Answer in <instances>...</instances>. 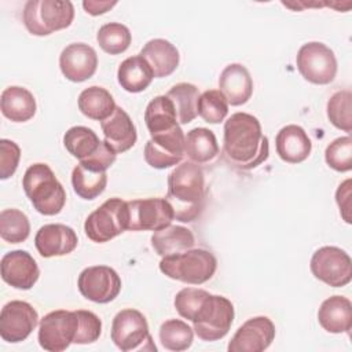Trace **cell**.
Returning <instances> with one entry per match:
<instances>
[{
	"mask_svg": "<svg viewBox=\"0 0 352 352\" xmlns=\"http://www.w3.org/2000/svg\"><path fill=\"white\" fill-rule=\"evenodd\" d=\"M100 128L104 135V142L117 154L128 151L138 140L135 124L132 122L129 114L120 106L116 107L109 118L100 122Z\"/></svg>",
	"mask_w": 352,
	"mask_h": 352,
	"instance_id": "20",
	"label": "cell"
},
{
	"mask_svg": "<svg viewBox=\"0 0 352 352\" xmlns=\"http://www.w3.org/2000/svg\"><path fill=\"white\" fill-rule=\"evenodd\" d=\"M77 315L80 319V324L74 344L85 345L98 341L102 334V320L99 319V316L85 309H77Z\"/></svg>",
	"mask_w": 352,
	"mask_h": 352,
	"instance_id": "41",
	"label": "cell"
},
{
	"mask_svg": "<svg viewBox=\"0 0 352 352\" xmlns=\"http://www.w3.org/2000/svg\"><path fill=\"white\" fill-rule=\"evenodd\" d=\"M77 103L80 111L85 117L100 122L109 118L117 107L111 94L106 88L98 85H92L81 91Z\"/></svg>",
	"mask_w": 352,
	"mask_h": 352,
	"instance_id": "28",
	"label": "cell"
},
{
	"mask_svg": "<svg viewBox=\"0 0 352 352\" xmlns=\"http://www.w3.org/2000/svg\"><path fill=\"white\" fill-rule=\"evenodd\" d=\"M81 296L96 304H107L121 292V278L116 270L107 265L84 268L77 279Z\"/></svg>",
	"mask_w": 352,
	"mask_h": 352,
	"instance_id": "12",
	"label": "cell"
},
{
	"mask_svg": "<svg viewBox=\"0 0 352 352\" xmlns=\"http://www.w3.org/2000/svg\"><path fill=\"white\" fill-rule=\"evenodd\" d=\"M38 323V314L32 304L21 300L7 302L0 312V337L11 344L25 341Z\"/></svg>",
	"mask_w": 352,
	"mask_h": 352,
	"instance_id": "15",
	"label": "cell"
},
{
	"mask_svg": "<svg viewBox=\"0 0 352 352\" xmlns=\"http://www.w3.org/2000/svg\"><path fill=\"white\" fill-rule=\"evenodd\" d=\"M78 243L76 231L65 224H45L38 228L34 245L41 257L50 258L72 253Z\"/></svg>",
	"mask_w": 352,
	"mask_h": 352,
	"instance_id": "19",
	"label": "cell"
},
{
	"mask_svg": "<svg viewBox=\"0 0 352 352\" xmlns=\"http://www.w3.org/2000/svg\"><path fill=\"white\" fill-rule=\"evenodd\" d=\"M217 268L214 254L206 249H188L180 254L162 257L160 271L170 279L188 285H202L212 279Z\"/></svg>",
	"mask_w": 352,
	"mask_h": 352,
	"instance_id": "4",
	"label": "cell"
},
{
	"mask_svg": "<svg viewBox=\"0 0 352 352\" xmlns=\"http://www.w3.org/2000/svg\"><path fill=\"white\" fill-rule=\"evenodd\" d=\"M276 154L287 164H300L305 161L312 151V142L305 129L290 124L283 126L275 138Z\"/></svg>",
	"mask_w": 352,
	"mask_h": 352,
	"instance_id": "22",
	"label": "cell"
},
{
	"mask_svg": "<svg viewBox=\"0 0 352 352\" xmlns=\"http://www.w3.org/2000/svg\"><path fill=\"white\" fill-rule=\"evenodd\" d=\"M296 65L300 74L311 84L327 85L337 76V59L326 44L309 41L300 47Z\"/></svg>",
	"mask_w": 352,
	"mask_h": 352,
	"instance_id": "9",
	"label": "cell"
},
{
	"mask_svg": "<svg viewBox=\"0 0 352 352\" xmlns=\"http://www.w3.org/2000/svg\"><path fill=\"white\" fill-rule=\"evenodd\" d=\"M210 293H208L204 289H198V287H184L180 292H177V294L175 296V308L177 311V314L187 319V320H192L195 314L198 312V309L201 308L204 300L209 296Z\"/></svg>",
	"mask_w": 352,
	"mask_h": 352,
	"instance_id": "40",
	"label": "cell"
},
{
	"mask_svg": "<svg viewBox=\"0 0 352 352\" xmlns=\"http://www.w3.org/2000/svg\"><path fill=\"white\" fill-rule=\"evenodd\" d=\"M116 158H117V153L111 147H109L104 140H102L98 150L92 155H89L88 158H85L80 162L87 166H91L94 169L106 172L114 164Z\"/></svg>",
	"mask_w": 352,
	"mask_h": 352,
	"instance_id": "43",
	"label": "cell"
},
{
	"mask_svg": "<svg viewBox=\"0 0 352 352\" xmlns=\"http://www.w3.org/2000/svg\"><path fill=\"white\" fill-rule=\"evenodd\" d=\"M21 160V148L19 146L8 139L0 140V179L6 180L11 177Z\"/></svg>",
	"mask_w": 352,
	"mask_h": 352,
	"instance_id": "42",
	"label": "cell"
},
{
	"mask_svg": "<svg viewBox=\"0 0 352 352\" xmlns=\"http://www.w3.org/2000/svg\"><path fill=\"white\" fill-rule=\"evenodd\" d=\"M22 187L33 208L44 216L58 214L66 204V191L47 164L30 165L23 175Z\"/></svg>",
	"mask_w": 352,
	"mask_h": 352,
	"instance_id": "3",
	"label": "cell"
},
{
	"mask_svg": "<svg viewBox=\"0 0 352 352\" xmlns=\"http://www.w3.org/2000/svg\"><path fill=\"white\" fill-rule=\"evenodd\" d=\"M275 338V324L268 316H254L238 327L231 341L228 352H263Z\"/></svg>",
	"mask_w": 352,
	"mask_h": 352,
	"instance_id": "16",
	"label": "cell"
},
{
	"mask_svg": "<svg viewBox=\"0 0 352 352\" xmlns=\"http://www.w3.org/2000/svg\"><path fill=\"white\" fill-rule=\"evenodd\" d=\"M129 206L121 198H109L88 214L84 223L85 235L96 243H104L128 230Z\"/></svg>",
	"mask_w": 352,
	"mask_h": 352,
	"instance_id": "6",
	"label": "cell"
},
{
	"mask_svg": "<svg viewBox=\"0 0 352 352\" xmlns=\"http://www.w3.org/2000/svg\"><path fill=\"white\" fill-rule=\"evenodd\" d=\"M96 41L106 54L118 55L129 48L132 34L125 25L110 22L99 28L96 33Z\"/></svg>",
	"mask_w": 352,
	"mask_h": 352,
	"instance_id": "35",
	"label": "cell"
},
{
	"mask_svg": "<svg viewBox=\"0 0 352 352\" xmlns=\"http://www.w3.org/2000/svg\"><path fill=\"white\" fill-rule=\"evenodd\" d=\"M160 341L168 351L182 352L191 346L194 340V329L184 320L168 319L160 326Z\"/></svg>",
	"mask_w": 352,
	"mask_h": 352,
	"instance_id": "34",
	"label": "cell"
},
{
	"mask_svg": "<svg viewBox=\"0 0 352 352\" xmlns=\"http://www.w3.org/2000/svg\"><path fill=\"white\" fill-rule=\"evenodd\" d=\"M326 164L337 172H349L352 169V139L341 136L334 139L324 151Z\"/></svg>",
	"mask_w": 352,
	"mask_h": 352,
	"instance_id": "39",
	"label": "cell"
},
{
	"mask_svg": "<svg viewBox=\"0 0 352 352\" xmlns=\"http://www.w3.org/2000/svg\"><path fill=\"white\" fill-rule=\"evenodd\" d=\"M184 154L194 164H205L219 154L216 135L208 128H194L184 136Z\"/></svg>",
	"mask_w": 352,
	"mask_h": 352,
	"instance_id": "29",
	"label": "cell"
},
{
	"mask_svg": "<svg viewBox=\"0 0 352 352\" xmlns=\"http://www.w3.org/2000/svg\"><path fill=\"white\" fill-rule=\"evenodd\" d=\"M111 341L122 352L154 349L144 315L133 308L121 309L111 323Z\"/></svg>",
	"mask_w": 352,
	"mask_h": 352,
	"instance_id": "8",
	"label": "cell"
},
{
	"mask_svg": "<svg viewBox=\"0 0 352 352\" xmlns=\"http://www.w3.org/2000/svg\"><path fill=\"white\" fill-rule=\"evenodd\" d=\"M30 234L28 216L19 209H4L0 213V236L8 243H21Z\"/></svg>",
	"mask_w": 352,
	"mask_h": 352,
	"instance_id": "36",
	"label": "cell"
},
{
	"mask_svg": "<svg viewBox=\"0 0 352 352\" xmlns=\"http://www.w3.org/2000/svg\"><path fill=\"white\" fill-rule=\"evenodd\" d=\"M223 148L227 160L239 169H253L268 158V138L260 121L249 113H234L223 128Z\"/></svg>",
	"mask_w": 352,
	"mask_h": 352,
	"instance_id": "1",
	"label": "cell"
},
{
	"mask_svg": "<svg viewBox=\"0 0 352 352\" xmlns=\"http://www.w3.org/2000/svg\"><path fill=\"white\" fill-rule=\"evenodd\" d=\"M154 73L148 63L140 56L133 55L122 60L117 70V80L126 92L138 94L144 91L153 81Z\"/></svg>",
	"mask_w": 352,
	"mask_h": 352,
	"instance_id": "27",
	"label": "cell"
},
{
	"mask_svg": "<svg viewBox=\"0 0 352 352\" xmlns=\"http://www.w3.org/2000/svg\"><path fill=\"white\" fill-rule=\"evenodd\" d=\"M0 109L6 118L12 122H26L34 117L37 104L33 94L18 85H11L1 92Z\"/></svg>",
	"mask_w": 352,
	"mask_h": 352,
	"instance_id": "25",
	"label": "cell"
},
{
	"mask_svg": "<svg viewBox=\"0 0 352 352\" xmlns=\"http://www.w3.org/2000/svg\"><path fill=\"white\" fill-rule=\"evenodd\" d=\"M327 118L337 128L346 133L352 132V94L349 89L337 91L327 100Z\"/></svg>",
	"mask_w": 352,
	"mask_h": 352,
	"instance_id": "37",
	"label": "cell"
},
{
	"mask_svg": "<svg viewBox=\"0 0 352 352\" xmlns=\"http://www.w3.org/2000/svg\"><path fill=\"white\" fill-rule=\"evenodd\" d=\"M1 279L14 289L29 290L40 276L36 260L26 250H12L6 253L0 261Z\"/></svg>",
	"mask_w": 352,
	"mask_h": 352,
	"instance_id": "17",
	"label": "cell"
},
{
	"mask_svg": "<svg viewBox=\"0 0 352 352\" xmlns=\"http://www.w3.org/2000/svg\"><path fill=\"white\" fill-rule=\"evenodd\" d=\"M129 231H158L175 219L173 209L166 198H143L128 201Z\"/></svg>",
	"mask_w": 352,
	"mask_h": 352,
	"instance_id": "13",
	"label": "cell"
},
{
	"mask_svg": "<svg viewBox=\"0 0 352 352\" xmlns=\"http://www.w3.org/2000/svg\"><path fill=\"white\" fill-rule=\"evenodd\" d=\"M351 179H346L345 182H342L337 191H336V202L340 208V213L342 216V219L345 220V223L351 224V195H352V188H351Z\"/></svg>",
	"mask_w": 352,
	"mask_h": 352,
	"instance_id": "44",
	"label": "cell"
},
{
	"mask_svg": "<svg viewBox=\"0 0 352 352\" xmlns=\"http://www.w3.org/2000/svg\"><path fill=\"white\" fill-rule=\"evenodd\" d=\"M144 122L150 135L170 131L179 126L172 100L166 95H158L151 99L144 110Z\"/></svg>",
	"mask_w": 352,
	"mask_h": 352,
	"instance_id": "30",
	"label": "cell"
},
{
	"mask_svg": "<svg viewBox=\"0 0 352 352\" xmlns=\"http://www.w3.org/2000/svg\"><path fill=\"white\" fill-rule=\"evenodd\" d=\"M309 267L316 279L331 287L346 286L352 279V260L337 246L319 248L312 254Z\"/></svg>",
	"mask_w": 352,
	"mask_h": 352,
	"instance_id": "11",
	"label": "cell"
},
{
	"mask_svg": "<svg viewBox=\"0 0 352 352\" xmlns=\"http://www.w3.org/2000/svg\"><path fill=\"white\" fill-rule=\"evenodd\" d=\"M59 67L69 81H87L98 69L96 51L85 43H72L60 52Z\"/></svg>",
	"mask_w": 352,
	"mask_h": 352,
	"instance_id": "18",
	"label": "cell"
},
{
	"mask_svg": "<svg viewBox=\"0 0 352 352\" xmlns=\"http://www.w3.org/2000/svg\"><path fill=\"white\" fill-rule=\"evenodd\" d=\"M151 67L154 77L170 76L179 66V50L165 38H153L144 44L139 54Z\"/></svg>",
	"mask_w": 352,
	"mask_h": 352,
	"instance_id": "23",
	"label": "cell"
},
{
	"mask_svg": "<svg viewBox=\"0 0 352 352\" xmlns=\"http://www.w3.org/2000/svg\"><path fill=\"white\" fill-rule=\"evenodd\" d=\"M184 133L179 126L150 135L144 146V161L155 169H166L177 165L184 157Z\"/></svg>",
	"mask_w": 352,
	"mask_h": 352,
	"instance_id": "14",
	"label": "cell"
},
{
	"mask_svg": "<svg viewBox=\"0 0 352 352\" xmlns=\"http://www.w3.org/2000/svg\"><path fill=\"white\" fill-rule=\"evenodd\" d=\"M219 88L228 104L242 106L252 98L253 80L243 65L230 63L220 73Z\"/></svg>",
	"mask_w": 352,
	"mask_h": 352,
	"instance_id": "21",
	"label": "cell"
},
{
	"mask_svg": "<svg viewBox=\"0 0 352 352\" xmlns=\"http://www.w3.org/2000/svg\"><path fill=\"white\" fill-rule=\"evenodd\" d=\"M232 320V302L227 297L209 294L191 322L198 338L202 341H217L227 336Z\"/></svg>",
	"mask_w": 352,
	"mask_h": 352,
	"instance_id": "7",
	"label": "cell"
},
{
	"mask_svg": "<svg viewBox=\"0 0 352 352\" xmlns=\"http://www.w3.org/2000/svg\"><path fill=\"white\" fill-rule=\"evenodd\" d=\"M195 238L192 232L183 226H172L154 231L151 235V246L154 252L161 257L180 254L188 249H192Z\"/></svg>",
	"mask_w": 352,
	"mask_h": 352,
	"instance_id": "26",
	"label": "cell"
},
{
	"mask_svg": "<svg viewBox=\"0 0 352 352\" xmlns=\"http://www.w3.org/2000/svg\"><path fill=\"white\" fill-rule=\"evenodd\" d=\"M319 324L331 334L348 333L352 329V304L344 296L326 298L318 311Z\"/></svg>",
	"mask_w": 352,
	"mask_h": 352,
	"instance_id": "24",
	"label": "cell"
},
{
	"mask_svg": "<svg viewBox=\"0 0 352 352\" xmlns=\"http://www.w3.org/2000/svg\"><path fill=\"white\" fill-rule=\"evenodd\" d=\"M205 198V175L198 164L182 162L168 175L166 199L176 220L182 223L197 220L204 210Z\"/></svg>",
	"mask_w": 352,
	"mask_h": 352,
	"instance_id": "2",
	"label": "cell"
},
{
	"mask_svg": "<svg viewBox=\"0 0 352 352\" xmlns=\"http://www.w3.org/2000/svg\"><path fill=\"white\" fill-rule=\"evenodd\" d=\"M23 25L33 36H48L66 29L74 19L72 1L29 0L22 12Z\"/></svg>",
	"mask_w": 352,
	"mask_h": 352,
	"instance_id": "5",
	"label": "cell"
},
{
	"mask_svg": "<svg viewBox=\"0 0 352 352\" xmlns=\"http://www.w3.org/2000/svg\"><path fill=\"white\" fill-rule=\"evenodd\" d=\"M197 113L204 121L219 124L224 121L228 114V102L219 89L205 91L198 98Z\"/></svg>",
	"mask_w": 352,
	"mask_h": 352,
	"instance_id": "38",
	"label": "cell"
},
{
	"mask_svg": "<svg viewBox=\"0 0 352 352\" xmlns=\"http://www.w3.org/2000/svg\"><path fill=\"white\" fill-rule=\"evenodd\" d=\"M199 95L198 87L190 82H179L166 92L175 106L179 124H188L198 116L197 103Z\"/></svg>",
	"mask_w": 352,
	"mask_h": 352,
	"instance_id": "32",
	"label": "cell"
},
{
	"mask_svg": "<svg viewBox=\"0 0 352 352\" xmlns=\"http://www.w3.org/2000/svg\"><path fill=\"white\" fill-rule=\"evenodd\" d=\"M107 184V173L104 170H98L78 162L72 172V186L74 192L87 201L99 197Z\"/></svg>",
	"mask_w": 352,
	"mask_h": 352,
	"instance_id": "31",
	"label": "cell"
},
{
	"mask_svg": "<svg viewBox=\"0 0 352 352\" xmlns=\"http://www.w3.org/2000/svg\"><path fill=\"white\" fill-rule=\"evenodd\" d=\"M80 319L77 311L56 309L48 312L38 324V344L44 351L62 352L74 344Z\"/></svg>",
	"mask_w": 352,
	"mask_h": 352,
	"instance_id": "10",
	"label": "cell"
},
{
	"mask_svg": "<svg viewBox=\"0 0 352 352\" xmlns=\"http://www.w3.org/2000/svg\"><path fill=\"white\" fill-rule=\"evenodd\" d=\"M100 143L102 140L98 138V135L91 128L82 125L72 126L63 135L65 148L78 161H82L92 155L98 150Z\"/></svg>",
	"mask_w": 352,
	"mask_h": 352,
	"instance_id": "33",
	"label": "cell"
},
{
	"mask_svg": "<svg viewBox=\"0 0 352 352\" xmlns=\"http://www.w3.org/2000/svg\"><path fill=\"white\" fill-rule=\"evenodd\" d=\"M114 6H117V1H98V0H85V1H82V7H84L85 12L92 15V16L106 14Z\"/></svg>",
	"mask_w": 352,
	"mask_h": 352,
	"instance_id": "45",
	"label": "cell"
}]
</instances>
